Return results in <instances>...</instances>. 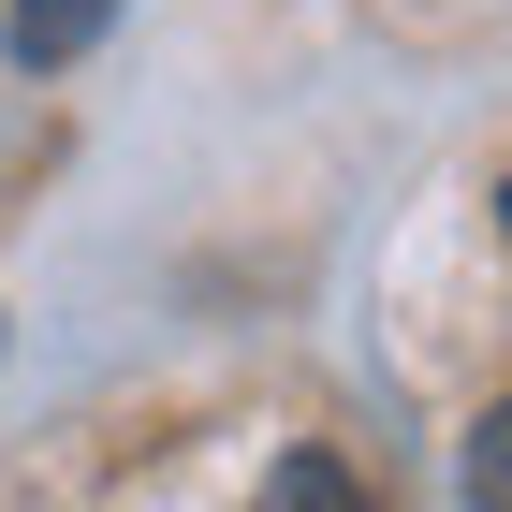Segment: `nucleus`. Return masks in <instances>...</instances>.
Listing matches in <instances>:
<instances>
[{"label":"nucleus","mask_w":512,"mask_h":512,"mask_svg":"<svg viewBox=\"0 0 512 512\" xmlns=\"http://www.w3.org/2000/svg\"><path fill=\"white\" fill-rule=\"evenodd\" d=\"M264 512H381L337 454H278V483H264Z\"/></svg>","instance_id":"obj_1"},{"label":"nucleus","mask_w":512,"mask_h":512,"mask_svg":"<svg viewBox=\"0 0 512 512\" xmlns=\"http://www.w3.org/2000/svg\"><path fill=\"white\" fill-rule=\"evenodd\" d=\"M103 30V0H15V59H74Z\"/></svg>","instance_id":"obj_2"},{"label":"nucleus","mask_w":512,"mask_h":512,"mask_svg":"<svg viewBox=\"0 0 512 512\" xmlns=\"http://www.w3.org/2000/svg\"><path fill=\"white\" fill-rule=\"evenodd\" d=\"M469 512H512V395L469 425Z\"/></svg>","instance_id":"obj_3"}]
</instances>
